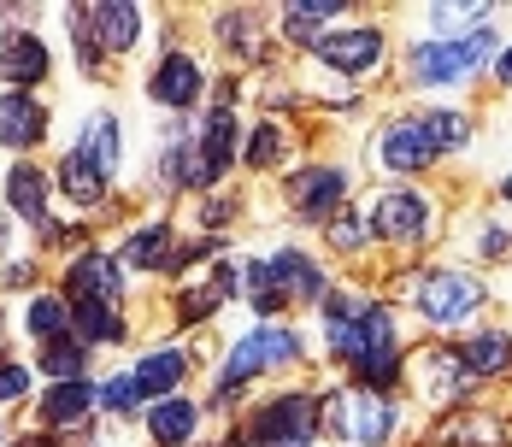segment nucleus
Masks as SVG:
<instances>
[{
    "mask_svg": "<svg viewBox=\"0 0 512 447\" xmlns=\"http://www.w3.org/2000/svg\"><path fill=\"white\" fill-rule=\"evenodd\" d=\"M324 342L330 353L354 371L359 383H389L395 365H401V342H395V324L377 300H354V295H336L324 306Z\"/></svg>",
    "mask_w": 512,
    "mask_h": 447,
    "instance_id": "nucleus-1",
    "label": "nucleus"
},
{
    "mask_svg": "<svg viewBox=\"0 0 512 447\" xmlns=\"http://www.w3.org/2000/svg\"><path fill=\"white\" fill-rule=\"evenodd\" d=\"M301 353V342H295V330L289 324H259L254 336H242L236 342V353L224 359V377H218V400H230L248 377H259V371H277V365H289Z\"/></svg>",
    "mask_w": 512,
    "mask_h": 447,
    "instance_id": "nucleus-2",
    "label": "nucleus"
},
{
    "mask_svg": "<svg viewBox=\"0 0 512 447\" xmlns=\"http://www.w3.org/2000/svg\"><path fill=\"white\" fill-rule=\"evenodd\" d=\"M412 306L430 318V324H460L483 306V283L465 277V271H430L412 283Z\"/></svg>",
    "mask_w": 512,
    "mask_h": 447,
    "instance_id": "nucleus-3",
    "label": "nucleus"
},
{
    "mask_svg": "<svg viewBox=\"0 0 512 447\" xmlns=\"http://www.w3.org/2000/svg\"><path fill=\"white\" fill-rule=\"evenodd\" d=\"M489 53H495V36H489V30L454 36V42H424L418 59H412V71H418L424 83H460V77H471Z\"/></svg>",
    "mask_w": 512,
    "mask_h": 447,
    "instance_id": "nucleus-4",
    "label": "nucleus"
},
{
    "mask_svg": "<svg viewBox=\"0 0 512 447\" xmlns=\"http://www.w3.org/2000/svg\"><path fill=\"white\" fill-rule=\"evenodd\" d=\"M324 418L342 430V436H354V442L377 447L389 442V430H395V406L377 395V389H354V395H336L324 406Z\"/></svg>",
    "mask_w": 512,
    "mask_h": 447,
    "instance_id": "nucleus-5",
    "label": "nucleus"
},
{
    "mask_svg": "<svg viewBox=\"0 0 512 447\" xmlns=\"http://www.w3.org/2000/svg\"><path fill=\"white\" fill-rule=\"evenodd\" d=\"M312 430H318V400L283 395L254 418V447H307Z\"/></svg>",
    "mask_w": 512,
    "mask_h": 447,
    "instance_id": "nucleus-6",
    "label": "nucleus"
},
{
    "mask_svg": "<svg viewBox=\"0 0 512 447\" xmlns=\"http://www.w3.org/2000/svg\"><path fill=\"white\" fill-rule=\"evenodd\" d=\"M371 230L383 242H418L430 230V206H424V195H412V189H383L377 206H371Z\"/></svg>",
    "mask_w": 512,
    "mask_h": 447,
    "instance_id": "nucleus-7",
    "label": "nucleus"
},
{
    "mask_svg": "<svg viewBox=\"0 0 512 447\" xmlns=\"http://www.w3.org/2000/svg\"><path fill=\"white\" fill-rule=\"evenodd\" d=\"M377 159H383L389 171H424V165L436 159V142H430L424 118H395V124L377 136Z\"/></svg>",
    "mask_w": 512,
    "mask_h": 447,
    "instance_id": "nucleus-8",
    "label": "nucleus"
},
{
    "mask_svg": "<svg viewBox=\"0 0 512 447\" xmlns=\"http://www.w3.org/2000/svg\"><path fill=\"white\" fill-rule=\"evenodd\" d=\"M48 136V106L42 100H30L24 89H6L0 95V148H36Z\"/></svg>",
    "mask_w": 512,
    "mask_h": 447,
    "instance_id": "nucleus-9",
    "label": "nucleus"
},
{
    "mask_svg": "<svg viewBox=\"0 0 512 447\" xmlns=\"http://www.w3.org/2000/svg\"><path fill=\"white\" fill-rule=\"evenodd\" d=\"M318 59L336 65V71H348V77H359V71H371L383 59V36L377 30H324L318 36Z\"/></svg>",
    "mask_w": 512,
    "mask_h": 447,
    "instance_id": "nucleus-10",
    "label": "nucleus"
},
{
    "mask_svg": "<svg viewBox=\"0 0 512 447\" xmlns=\"http://www.w3.org/2000/svg\"><path fill=\"white\" fill-rule=\"evenodd\" d=\"M342 189H348V177L336 165H312L301 177H289V200H295L301 218H330L342 206Z\"/></svg>",
    "mask_w": 512,
    "mask_h": 447,
    "instance_id": "nucleus-11",
    "label": "nucleus"
},
{
    "mask_svg": "<svg viewBox=\"0 0 512 447\" xmlns=\"http://www.w3.org/2000/svg\"><path fill=\"white\" fill-rule=\"evenodd\" d=\"M83 24H95V48L101 53H130L136 36H142V6L130 0H106V6H89Z\"/></svg>",
    "mask_w": 512,
    "mask_h": 447,
    "instance_id": "nucleus-12",
    "label": "nucleus"
},
{
    "mask_svg": "<svg viewBox=\"0 0 512 447\" xmlns=\"http://www.w3.org/2000/svg\"><path fill=\"white\" fill-rule=\"evenodd\" d=\"M0 77H6L12 89L42 83V77H48V42L30 36V30H12V36L0 42Z\"/></svg>",
    "mask_w": 512,
    "mask_h": 447,
    "instance_id": "nucleus-13",
    "label": "nucleus"
},
{
    "mask_svg": "<svg viewBox=\"0 0 512 447\" xmlns=\"http://www.w3.org/2000/svg\"><path fill=\"white\" fill-rule=\"evenodd\" d=\"M189 377V353L183 348H159L148 359H136L130 383H136V400H171V389Z\"/></svg>",
    "mask_w": 512,
    "mask_h": 447,
    "instance_id": "nucleus-14",
    "label": "nucleus"
},
{
    "mask_svg": "<svg viewBox=\"0 0 512 447\" xmlns=\"http://www.w3.org/2000/svg\"><path fill=\"white\" fill-rule=\"evenodd\" d=\"M148 95L159 100V106H189V100L201 95V65L189 59V53H165L154 71V83H148Z\"/></svg>",
    "mask_w": 512,
    "mask_h": 447,
    "instance_id": "nucleus-15",
    "label": "nucleus"
},
{
    "mask_svg": "<svg viewBox=\"0 0 512 447\" xmlns=\"http://www.w3.org/2000/svg\"><path fill=\"white\" fill-rule=\"evenodd\" d=\"M65 289H71V300H112L124 295V277H118V265L106 259V253H83L77 265H71V277H65Z\"/></svg>",
    "mask_w": 512,
    "mask_h": 447,
    "instance_id": "nucleus-16",
    "label": "nucleus"
},
{
    "mask_svg": "<svg viewBox=\"0 0 512 447\" xmlns=\"http://www.w3.org/2000/svg\"><path fill=\"white\" fill-rule=\"evenodd\" d=\"M265 277H271V289H283V295H295V300H318L324 295V271L312 265L307 253H295V248H283L271 265H265Z\"/></svg>",
    "mask_w": 512,
    "mask_h": 447,
    "instance_id": "nucleus-17",
    "label": "nucleus"
},
{
    "mask_svg": "<svg viewBox=\"0 0 512 447\" xmlns=\"http://www.w3.org/2000/svg\"><path fill=\"white\" fill-rule=\"evenodd\" d=\"M89 406H95V383H83V377L48 383V395H42V424H48V430H71Z\"/></svg>",
    "mask_w": 512,
    "mask_h": 447,
    "instance_id": "nucleus-18",
    "label": "nucleus"
},
{
    "mask_svg": "<svg viewBox=\"0 0 512 447\" xmlns=\"http://www.w3.org/2000/svg\"><path fill=\"white\" fill-rule=\"evenodd\" d=\"M195 424H201V406L195 400H154V412H148V436H154L159 447H177L195 436Z\"/></svg>",
    "mask_w": 512,
    "mask_h": 447,
    "instance_id": "nucleus-19",
    "label": "nucleus"
},
{
    "mask_svg": "<svg viewBox=\"0 0 512 447\" xmlns=\"http://www.w3.org/2000/svg\"><path fill=\"white\" fill-rule=\"evenodd\" d=\"M6 195H12V212H24L36 230H48V177H42L36 165H12Z\"/></svg>",
    "mask_w": 512,
    "mask_h": 447,
    "instance_id": "nucleus-20",
    "label": "nucleus"
},
{
    "mask_svg": "<svg viewBox=\"0 0 512 447\" xmlns=\"http://www.w3.org/2000/svg\"><path fill=\"white\" fill-rule=\"evenodd\" d=\"M418 389L430 400H454L460 389H471V377H465V365H460V353H424V365H418Z\"/></svg>",
    "mask_w": 512,
    "mask_h": 447,
    "instance_id": "nucleus-21",
    "label": "nucleus"
},
{
    "mask_svg": "<svg viewBox=\"0 0 512 447\" xmlns=\"http://www.w3.org/2000/svg\"><path fill=\"white\" fill-rule=\"evenodd\" d=\"M165 183L171 189H212L218 183V171L206 165L201 142H171V153H165Z\"/></svg>",
    "mask_w": 512,
    "mask_h": 447,
    "instance_id": "nucleus-22",
    "label": "nucleus"
},
{
    "mask_svg": "<svg viewBox=\"0 0 512 447\" xmlns=\"http://www.w3.org/2000/svg\"><path fill=\"white\" fill-rule=\"evenodd\" d=\"M460 365H465V377H501V371H512V336H501V330L471 336L460 348Z\"/></svg>",
    "mask_w": 512,
    "mask_h": 447,
    "instance_id": "nucleus-23",
    "label": "nucleus"
},
{
    "mask_svg": "<svg viewBox=\"0 0 512 447\" xmlns=\"http://www.w3.org/2000/svg\"><path fill=\"white\" fill-rule=\"evenodd\" d=\"M77 159L95 165L101 177L118 165V118H112V112H95V118L83 124V136H77Z\"/></svg>",
    "mask_w": 512,
    "mask_h": 447,
    "instance_id": "nucleus-24",
    "label": "nucleus"
},
{
    "mask_svg": "<svg viewBox=\"0 0 512 447\" xmlns=\"http://www.w3.org/2000/svg\"><path fill=\"white\" fill-rule=\"evenodd\" d=\"M201 153H206V165H212L218 177L230 171V159H236V112H230V106H212V112H206Z\"/></svg>",
    "mask_w": 512,
    "mask_h": 447,
    "instance_id": "nucleus-25",
    "label": "nucleus"
},
{
    "mask_svg": "<svg viewBox=\"0 0 512 447\" xmlns=\"http://www.w3.org/2000/svg\"><path fill=\"white\" fill-rule=\"evenodd\" d=\"M71 330H77V342H83V348H89V342H124V318H118L106 300H77Z\"/></svg>",
    "mask_w": 512,
    "mask_h": 447,
    "instance_id": "nucleus-26",
    "label": "nucleus"
},
{
    "mask_svg": "<svg viewBox=\"0 0 512 447\" xmlns=\"http://www.w3.org/2000/svg\"><path fill=\"white\" fill-rule=\"evenodd\" d=\"M124 259H130V265H142V271H171V259H177V248H171V230H165V224L136 230V236L124 242Z\"/></svg>",
    "mask_w": 512,
    "mask_h": 447,
    "instance_id": "nucleus-27",
    "label": "nucleus"
},
{
    "mask_svg": "<svg viewBox=\"0 0 512 447\" xmlns=\"http://www.w3.org/2000/svg\"><path fill=\"white\" fill-rule=\"evenodd\" d=\"M59 189L77 200V206H95V200L106 195V177L95 171V165H83V159L71 153V159H59Z\"/></svg>",
    "mask_w": 512,
    "mask_h": 447,
    "instance_id": "nucleus-28",
    "label": "nucleus"
},
{
    "mask_svg": "<svg viewBox=\"0 0 512 447\" xmlns=\"http://www.w3.org/2000/svg\"><path fill=\"white\" fill-rule=\"evenodd\" d=\"M30 336H36V342H42V348H48V342H65V336H77V330H71V306H65V300H30Z\"/></svg>",
    "mask_w": 512,
    "mask_h": 447,
    "instance_id": "nucleus-29",
    "label": "nucleus"
},
{
    "mask_svg": "<svg viewBox=\"0 0 512 447\" xmlns=\"http://www.w3.org/2000/svg\"><path fill=\"white\" fill-rule=\"evenodd\" d=\"M483 18H489V6H436L430 30H436V42H454V30L471 36V24H483Z\"/></svg>",
    "mask_w": 512,
    "mask_h": 447,
    "instance_id": "nucleus-30",
    "label": "nucleus"
},
{
    "mask_svg": "<svg viewBox=\"0 0 512 447\" xmlns=\"http://www.w3.org/2000/svg\"><path fill=\"white\" fill-rule=\"evenodd\" d=\"M424 130H430V142L442 153V148H460L465 136H471V118L465 112H424Z\"/></svg>",
    "mask_w": 512,
    "mask_h": 447,
    "instance_id": "nucleus-31",
    "label": "nucleus"
},
{
    "mask_svg": "<svg viewBox=\"0 0 512 447\" xmlns=\"http://www.w3.org/2000/svg\"><path fill=\"white\" fill-rule=\"evenodd\" d=\"M42 365H48L53 377H77V371H83V342H77V336L48 342V348H42Z\"/></svg>",
    "mask_w": 512,
    "mask_h": 447,
    "instance_id": "nucleus-32",
    "label": "nucleus"
},
{
    "mask_svg": "<svg viewBox=\"0 0 512 447\" xmlns=\"http://www.w3.org/2000/svg\"><path fill=\"white\" fill-rule=\"evenodd\" d=\"M95 400H101L106 412H130V406H136V383H130V371H124V377H106L101 389H95Z\"/></svg>",
    "mask_w": 512,
    "mask_h": 447,
    "instance_id": "nucleus-33",
    "label": "nucleus"
},
{
    "mask_svg": "<svg viewBox=\"0 0 512 447\" xmlns=\"http://www.w3.org/2000/svg\"><path fill=\"white\" fill-rule=\"evenodd\" d=\"M277 153H283V136H277V124H259V130H254V148H248V159H254V165H271Z\"/></svg>",
    "mask_w": 512,
    "mask_h": 447,
    "instance_id": "nucleus-34",
    "label": "nucleus"
},
{
    "mask_svg": "<svg viewBox=\"0 0 512 447\" xmlns=\"http://www.w3.org/2000/svg\"><path fill=\"white\" fill-rule=\"evenodd\" d=\"M24 389H30V371H24V365H12V359H0V406H6V400H18Z\"/></svg>",
    "mask_w": 512,
    "mask_h": 447,
    "instance_id": "nucleus-35",
    "label": "nucleus"
},
{
    "mask_svg": "<svg viewBox=\"0 0 512 447\" xmlns=\"http://www.w3.org/2000/svg\"><path fill=\"white\" fill-rule=\"evenodd\" d=\"M336 242H342V248H359V242H365V224H359V218H342V224H336Z\"/></svg>",
    "mask_w": 512,
    "mask_h": 447,
    "instance_id": "nucleus-36",
    "label": "nucleus"
},
{
    "mask_svg": "<svg viewBox=\"0 0 512 447\" xmlns=\"http://www.w3.org/2000/svg\"><path fill=\"white\" fill-rule=\"evenodd\" d=\"M501 83H512V48L501 53Z\"/></svg>",
    "mask_w": 512,
    "mask_h": 447,
    "instance_id": "nucleus-37",
    "label": "nucleus"
},
{
    "mask_svg": "<svg viewBox=\"0 0 512 447\" xmlns=\"http://www.w3.org/2000/svg\"><path fill=\"white\" fill-rule=\"evenodd\" d=\"M507 200H512V177H507Z\"/></svg>",
    "mask_w": 512,
    "mask_h": 447,
    "instance_id": "nucleus-38",
    "label": "nucleus"
},
{
    "mask_svg": "<svg viewBox=\"0 0 512 447\" xmlns=\"http://www.w3.org/2000/svg\"><path fill=\"white\" fill-rule=\"evenodd\" d=\"M0 248H6V230H0Z\"/></svg>",
    "mask_w": 512,
    "mask_h": 447,
    "instance_id": "nucleus-39",
    "label": "nucleus"
},
{
    "mask_svg": "<svg viewBox=\"0 0 512 447\" xmlns=\"http://www.w3.org/2000/svg\"><path fill=\"white\" fill-rule=\"evenodd\" d=\"M0 447H6V436H0Z\"/></svg>",
    "mask_w": 512,
    "mask_h": 447,
    "instance_id": "nucleus-40",
    "label": "nucleus"
}]
</instances>
